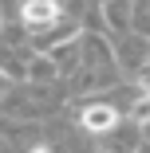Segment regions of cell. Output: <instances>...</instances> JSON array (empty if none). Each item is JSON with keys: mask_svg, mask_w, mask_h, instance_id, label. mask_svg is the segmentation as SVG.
I'll return each instance as SVG.
<instances>
[{"mask_svg": "<svg viewBox=\"0 0 150 153\" xmlns=\"http://www.w3.org/2000/svg\"><path fill=\"white\" fill-rule=\"evenodd\" d=\"M63 20V4L59 0H20V24L28 32H44Z\"/></svg>", "mask_w": 150, "mask_h": 153, "instance_id": "obj_1", "label": "cell"}, {"mask_svg": "<svg viewBox=\"0 0 150 153\" xmlns=\"http://www.w3.org/2000/svg\"><path fill=\"white\" fill-rule=\"evenodd\" d=\"M79 118H83V126H87V130L103 134V130H111L115 122H118V110H115V106H107V102H95V106H87Z\"/></svg>", "mask_w": 150, "mask_h": 153, "instance_id": "obj_2", "label": "cell"}, {"mask_svg": "<svg viewBox=\"0 0 150 153\" xmlns=\"http://www.w3.org/2000/svg\"><path fill=\"white\" fill-rule=\"evenodd\" d=\"M118 55H123V63H127V67H138V63H142V55H146V43H142V39H130Z\"/></svg>", "mask_w": 150, "mask_h": 153, "instance_id": "obj_3", "label": "cell"}, {"mask_svg": "<svg viewBox=\"0 0 150 153\" xmlns=\"http://www.w3.org/2000/svg\"><path fill=\"white\" fill-rule=\"evenodd\" d=\"M134 27L142 36L150 32V0H138V4H134Z\"/></svg>", "mask_w": 150, "mask_h": 153, "instance_id": "obj_4", "label": "cell"}, {"mask_svg": "<svg viewBox=\"0 0 150 153\" xmlns=\"http://www.w3.org/2000/svg\"><path fill=\"white\" fill-rule=\"evenodd\" d=\"M8 86H12V79H8L4 71H0V94H4V90H8Z\"/></svg>", "mask_w": 150, "mask_h": 153, "instance_id": "obj_5", "label": "cell"}, {"mask_svg": "<svg viewBox=\"0 0 150 153\" xmlns=\"http://www.w3.org/2000/svg\"><path fill=\"white\" fill-rule=\"evenodd\" d=\"M32 153H51V149H47V145H36V149H32Z\"/></svg>", "mask_w": 150, "mask_h": 153, "instance_id": "obj_6", "label": "cell"}, {"mask_svg": "<svg viewBox=\"0 0 150 153\" xmlns=\"http://www.w3.org/2000/svg\"><path fill=\"white\" fill-rule=\"evenodd\" d=\"M146 98H150V86H146Z\"/></svg>", "mask_w": 150, "mask_h": 153, "instance_id": "obj_7", "label": "cell"}]
</instances>
